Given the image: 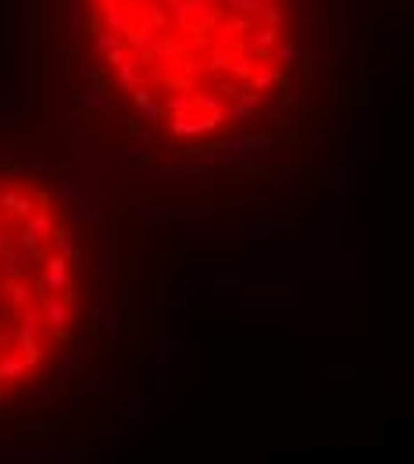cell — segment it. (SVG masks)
<instances>
[{"label":"cell","mask_w":414,"mask_h":464,"mask_svg":"<svg viewBox=\"0 0 414 464\" xmlns=\"http://www.w3.org/2000/svg\"><path fill=\"white\" fill-rule=\"evenodd\" d=\"M82 322V236L33 168L0 165V404L61 364Z\"/></svg>","instance_id":"cell-2"},{"label":"cell","mask_w":414,"mask_h":464,"mask_svg":"<svg viewBox=\"0 0 414 464\" xmlns=\"http://www.w3.org/2000/svg\"><path fill=\"white\" fill-rule=\"evenodd\" d=\"M114 93L168 140H215L286 82L293 0H82Z\"/></svg>","instance_id":"cell-1"}]
</instances>
